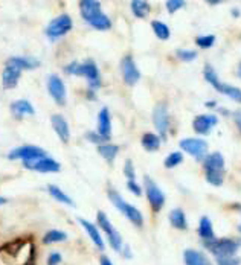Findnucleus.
<instances>
[{
	"instance_id": "nucleus-41",
	"label": "nucleus",
	"mask_w": 241,
	"mask_h": 265,
	"mask_svg": "<svg viewBox=\"0 0 241 265\" xmlns=\"http://www.w3.org/2000/svg\"><path fill=\"white\" fill-rule=\"evenodd\" d=\"M87 139L90 140V142H93V143H101V142H106L107 139H104L101 134H97V133H93V131H89L87 133Z\"/></svg>"
},
{
	"instance_id": "nucleus-42",
	"label": "nucleus",
	"mask_w": 241,
	"mask_h": 265,
	"mask_svg": "<svg viewBox=\"0 0 241 265\" xmlns=\"http://www.w3.org/2000/svg\"><path fill=\"white\" fill-rule=\"evenodd\" d=\"M233 121H235V124H236L238 130L241 131V110H238V112H235V113H233Z\"/></svg>"
},
{
	"instance_id": "nucleus-8",
	"label": "nucleus",
	"mask_w": 241,
	"mask_h": 265,
	"mask_svg": "<svg viewBox=\"0 0 241 265\" xmlns=\"http://www.w3.org/2000/svg\"><path fill=\"white\" fill-rule=\"evenodd\" d=\"M97 220H98L100 227L106 232V235H107V238H109V244L112 245V248L116 250V251H121V250H122V238H121L119 232L112 226V223H110V220L106 217V214H104V212H98Z\"/></svg>"
},
{
	"instance_id": "nucleus-19",
	"label": "nucleus",
	"mask_w": 241,
	"mask_h": 265,
	"mask_svg": "<svg viewBox=\"0 0 241 265\" xmlns=\"http://www.w3.org/2000/svg\"><path fill=\"white\" fill-rule=\"evenodd\" d=\"M183 259L186 265H211V260L206 257V254L199 250H185Z\"/></svg>"
},
{
	"instance_id": "nucleus-6",
	"label": "nucleus",
	"mask_w": 241,
	"mask_h": 265,
	"mask_svg": "<svg viewBox=\"0 0 241 265\" xmlns=\"http://www.w3.org/2000/svg\"><path fill=\"white\" fill-rule=\"evenodd\" d=\"M73 23H72V19L67 16V14H61L58 16L57 19H54L47 28H46V35L51 38V40H57L63 35H66L70 29H72Z\"/></svg>"
},
{
	"instance_id": "nucleus-33",
	"label": "nucleus",
	"mask_w": 241,
	"mask_h": 265,
	"mask_svg": "<svg viewBox=\"0 0 241 265\" xmlns=\"http://www.w3.org/2000/svg\"><path fill=\"white\" fill-rule=\"evenodd\" d=\"M206 180L212 186H221L224 180V172H206Z\"/></svg>"
},
{
	"instance_id": "nucleus-34",
	"label": "nucleus",
	"mask_w": 241,
	"mask_h": 265,
	"mask_svg": "<svg viewBox=\"0 0 241 265\" xmlns=\"http://www.w3.org/2000/svg\"><path fill=\"white\" fill-rule=\"evenodd\" d=\"M196 43H197V46L202 47V49H209V47L214 46L215 37H214V35H200V37L196 38Z\"/></svg>"
},
{
	"instance_id": "nucleus-30",
	"label": "nucleus",
	"mask_w": 241,
	"mask_h": 265,
	"mask_svg": "<svg viewBox=\"0 0 241 265\" xmlns=\"http://www.w3.org/2000/svg\"><path fill=\"white\" fill-rule=\"evenodd\" d=\"M47 191H49V194H51L57 201L64 203V204H67V206H75V203L72 201V198H70L69 195H66L58 186H55V185H49V186H47Z\"/></svg>"
},
{
	"instance_id": "nucleus-12",
	"label": "nucleus",
	"mask_w": 241,
	"mask_h": 265,
	"mask_svg": "<svg viewBox=\"0 0 241 265\" xmlns=\"http://www.w3.org/2000/svg\"><path fill=\"white\" fill-rule=\"evenodd\" d=\"M121 70H122L124 81L128 85H134L140 79V72H139L136 63L133 61V58L130 55H127V57L122 58V61H121Z\"/></svg>"
},
{
	"instance_id": "nucleus-43",
	"label": "nucleus",
	"mask_w": 241,
	"mask_h": 265,
	"mask_svg": "<svg viewBox=\"0 0 241 265\" xmlns=\"http://www.w3.org/2000/svg\"><path fill=\"white\" fill-rule=\"evenodd\" d=\"M101 265H113V263L107 256H101Z\"/></svg>"
},
{
	"instance_id": "nucleus-9",
	"label": "nucleus",
	"mask_w": 241,
	"mask_h": 265,
	"mask_svg": "<svg viewBox=\"0 0 241 265\" xmlns=\"http://www.w3.org/2000/svg\"><path fill=\"white\" fill-rule=\"evenodd\" d=\"M153 124L159 133L160 137H167L168 127H170V116H168V109L164 102H160L154 107L153 110Z\"/></svg>"
},
{
	"instance_id": "nucleus-48",
	"label": "nucleus",
	"mask_w": 241,
	"mask_h": 265,
	"mask_svg": "<svg viewBox=\"0 0 241 265\" xmlns=\"http://www.w3.org/2000/svg\"><path fill=\"white\" fill-rule=\"evenodd\" d=\"M236 73H238V78H241V63H239V66H238V72H236Z\"/></svg>"
},
{
	"instance_id": "nucleus-39",
	"label": "nucleus",
	"mask_w": 241,
	"mask_h": 265,
	"mask_svg": "<svg viewBox=\"0 0 241 265\" xmlns=\"http://www.w3.org/2000/svg\"><path fill=\"white\" fill-rule=\"evenodd\" d=\"M127 188H128V191L130 192H133L134 195H142V189H140V186L134 182V180H128V183H127Z\"/></svg>"
},
{
	"instance_id": "nucleus-47",
	"label": "nucleus",
	"mask_w": 241,
	"mask_h": 265,
	"mask_svg": "<svg viewBox=\"0 0 241 265\" xmlns=\"http://www.w3.org/2000/svg\"><path fill=\"white\" fill-rule=\"evenodd\" d=\"M232 14H233L235 17H238V16H239V11H238L236 8H233V10H232Z\"/></svg>"
},
{
	"instance_id": "nucleus-17",
	"label": "nucleus",
	"mask_w": 241,
	"mask_h": 265,
	"mask_svg": "<svg viewBox=\"0 0 241 265\" xmlns=\"http://www.w3.org/2000/svg\"><path fill=\"white\" fill-rule=\"evenodd\" d=\"M203 165L206 172H224V157L220 152H212L206 155Z\"/></svg>"
},
{
	"instance_id": "nucleus-1",
	"label": "nucleus",
	"mask_w": 241,
	"mask_h": 265,
	"mask_svg": "<svg viewBox=\"0 0 241 265\" xmlns=\"http://www.w3.org/2000/svg\"><path fill=\"white\" fill-rule=\"evenodd\" d=\"M79 10H81L83 19L98 31H109L112 28L110 19L101 11V4L97 0H81L79 2Z\"/></svg>"
},
{
	"instance_id": "nucleus-25",
	"label": "nucleus",
	"mask_w": 241,
	"mask_h": 265,
	"mask_svg": "<svg viewBox=\"0 0 241 265\" xmlns=\"http://www.w3.org/2000/svg\"><path fill=\"white\" fill-rule=\"evenodd\" d=\"M140 143L148 152H154L160 146V136H157L154 133H145L140 139Z\"/></svg>"
},
{
	"instance_id": "nucleus-45",
	"label": "nucleus",
	"mask_w": 241,
	"mask_h": 265,
	"mask_svg": "<svg viewBox=\"0 0 241 265\" xmlns=\"http://www.w3.org/2000/svg\"><path fill=\"white\" fill-rule=\"evenodd\" d=\"M206 107L214 109V107H217V104H215V101H209V102H206Z\"/></svg>"
},
{
	"instance_id": "nucleus-46",
	"label": "nucleus",
	"mask_w": 241,
	"mask_h": 265,
	"mask_svg": "<svg viewBox=\"0 0 241 265\" xmlns=\"http://www.w3.org/2000/svg\"><path fill=\"white\" fill-rule=\"evenodd\" d=\"M8 203V200L5 198V197H0V206H4V204H7Z\"/></svg>"
},
{
	"instance_id": "nucleus-15",
	"label": "nucleus",
	"mask_w": 241,
	"mask_h": 265,
	"mask_svg": "<svg viewBox=\"0 0 241 265\" xmlns=\"http://www.w3.org/2000/svg\"><path fill=\"white\" fill-rule=\"evenodd\" d=\"M98 134H101L107 140L112 136V119L107 107H103L98 115Z\"/></svg>"
},
{
	"instance_id": "nucleus-32",
	"label": "nucleus",
	"mask_w": 241,
	"mask_h": 265,
	"mask_svg": "<svg viewBox=\"0 0 241 265\" xmlns=\"http://www.w3.org/2000/svg\"><path fill=\"white\" fill-rule=\"evenodd\" d=\"M183 162V154L180 152V151H176V152H171L167 158H165V168H176V166H179L180 163Z\"/></svg>"
},
{
	"instance_id": "nucleus-22",
	"label": "nucleus",
	"mask_w": 241,
	"mask_h": 265,
	"mask_svg": "<svg viewBox=\"0 0 241 265\" xmlns=\"http://www.w3.org/2000/svg\"><path fill=\"white\" fill-rule=\"evenodd\" d=\"M8 64L10 66H14L20 70H25V69H35L40 66V61L37 58H32V57H13L8 60Z\"/></svg>"
},
{
	"instance_id": "nucleus-14",
	"label": "nucleus",
	"mask_w": 241,
	"mask_h": 265,
	"mask_svg": "<svg viewBox=\"0 0 241 265\" xmlns=\"http://www.w3.org/2000/svg\"><path fill=\"white\" fill-rule=\"evenodd\" d=\"M25 168L28 169H34V171H38V172H58L60 171V163L51 157H43L40 160H35V162H31V163H23Z\"/></svg>"
},
{
	"instance_id": "nucleus-7",
	"label": "nucleus",
	"mask_w": 241,
	"mask_h": 265,
	"mask_svg": "<svg viewBox=\"0 0 241 265\" xmlns=\"http://www.w3.org/2000/svg\"><path fill=\"white\" fill-rule=\"evenodd\" d=\"M8 157L11 160H17V158H22L23 163H31V162H35V160H40L43 157H46V152L44 149H41L40 146H34V145H25V146H20V148H16L13 149Z\"/></svg>"
},
{
	"instance_id": "nucleus-26",
	"label": "nucleus",
	"mask_w": 241,
	"mask_h": 265,
	"mask_svg": "<svg viewBox=\"0 0 241 265\" xmlns=\"http://www.w3.org/2000/svg\"><path fill=\"white\" fill-rule=\"evenodd\" d=\"M131 5V11L133 14L137 17V19H145L150 11H151V7L148 2H145V0H133V2L130 4Z\"/></svg>"
},
{
	"instance_id": "nucleus-28",
	"label": "nucleus",
	"mask_w": 241,
	"mask_h": 265,
	"mask_svg": "<svg viewBox=\"0 0 241 265\" xmlns=\"http://www.w3.org/2000/svg\"><path fill=\"white\" fill-rule=\"evenodd\" d=\"M170 223L173 224V227H176L179 230H185L188 227L186 217H185V212L182 209L171 210V214H170Z\"/></svg>"
},
{
	"instance_id": "nucleus-21",
	"label": "nucleus",
	"mask_w": 241,
	"mask_h": 265,
	"mask_svg": "<svg viewBox=\"0 0 241 265\" xmlns=\"http://www.w3.org/2000/svg\"><path fill=\"white\" fill-rule=\"evenodd\" d=\"M11 113L16 116V118H22V116H32L35 113L34 107L31 105L29 101L26 99H19V101H14L11 104Z\"/></svg>"
},
{
	"instance_id": "nucleus-31",
	"label": "nucleus",
	"mask_w": 241,
	"mask_h": 265,
	"mask_svg": "<svg viewBox=\"0 0 241 265\" xmlns=\"http://www.w3.org/2000/svg\"><path fill=\"white\" fill-rule=\"evenodd\" d=\"M67 239V235L61 230H49L44 236H43V242L44 244H55V242H63Z\"/></svg>"
},
{
	"instance_id": "nucleus-3",
	"label": "nucleus",
	"mask_w": 241,
	"mask_h": 265,
	"mask_svg": "<svg viewBox=\"0 0 241 265\" xmlns=\"http://www.w3.org/2000/svg\"><path fill=\"white\" fill-rule=\"evenodd\" d=\"M109 198H110V201L113 203V206H115L121 214H124L134 226L140 227V226L143 224V217H142V214L139 212V209L134 207L133 204H128L115 189H110V191H109Z\"/></svg>"
},
{
	"instance_id": "nucleus-50",
	"label": "nucleus",
	"mask_w": 241,
	"mask_h": 265,
	"mask_svg": "<svg viewBox=\"0 0 241 265\" xmlns=\"http://www.w3.org/2000/svg\"><path fill=\"white\" fill-rule=\"evenodd\" d=\"M238 229H239V232H241V223H239V227H238Z\"/></svg>"
},
{
	"instance_id": "nucleus-16",
	"label": "nucleus",
	"mask_w": 241,
	"mask_h": 265,
	"mask_svg": "<svg viewBox=\"0 0 241 265\" xmlns=\"http://www.w3.org/2000/svg\"><path fill=\"white\" fill-rule=\"evenodd\" d=\"M51 122H52V127H54V131L58 134V137L61 139V142H69V137H70V130H69V124L67 121L61 116V115H54L51 118Z\"/></svg>"
},
{
	"instance_id": "nucleus-36",
	"label": "nucleus",
	"mask_w": 241,
	"mask_h": 265,
	"mask_svg": "<svg viewBox=\"0 0 241 265\" xmlns=\"http://www.w3.org/2000/svg\"><path fill=\"white\" fill-rule=\"evenodd\" d=\"M165 5H167L168 13H170V14H173V13H176V11L182 10V8H183V5H185V2H183V0H168V2H167Z\"/></svg>"
},
{
	"instance_id": "nucleus-13",
	"label": "nucleus",
	"mask_w": 241,
	"mask_h": 265,
	"mask_svg": "<svg viewBox=\"0 0 241 265\" xmlns=\"http://www.w3.org/2000/svg\"><path fill=\"white\" fill-rule=\"evenodd\" d=\"M218 124V118L215 115H200L194 119L192 128L199 134H209L211 130Z\"/></svg>"
},
{
	"instance_id": "nucleus-5",
	"label": "nucleus",
	"mask_w": 241,
	"mask_h": 265,
	"mask_svg": "<svg viewBox=\"0 0 241 265\" xmlns=\"http://www.w3.org/2000/svg\"><path fill=\"white\" fill-rule=\"evenodd\" d=\"M143 183H145V192H147V198L150 201V206L154 212H159L165 204V195L160 191V188L150 179L148 175L143 177Z\"/></svg>"
},
{
	"instance_id": "nucleus-11",
	"label": "nucleus",
	"mask_w": 241,
	"mask_h": 265,
	"mask_svg": "<svg viewBox=\"0 0 241 265\" xmlns=\"http://www.w3.org/2000/svg\"><path fill=\"white\" fill-rule=\"evenodd\" d=\"M47 90L58 105L66 104V85L61 78H58L57 75H51L47 79Z\"/></svg>"
},
{
	"instance_id": "nucleus-40",
	"label": "nucleus",
	"mask_w": 241,
	"mask_h": 265,
	"mask_svg": "<svg viewBox=\"0 0 241 265\" xmlns=\"http://www.w3.org/2000/svg\"><path fill=\"white\" fill-rule=\"evenodd\" d=\"M61 262V254L58 251H54L47 256V265H58Z\"/></svg>"
},
{
	"instance_id": "nucleus-24",
	"label": "nucleus",
	"mask_w": 241,
	"mask_h": 265,
	"mask_svg": "<svg viewBox=\"0 0 241 265\" xmlns=\"http://www.w3.org/2000/svg\"><path fill=\"white\" fill-rule=\"evenodd\" d=\"M199 235L203 241H212L215 239L214 236V229H212V223L208 217H202L200 224H199Z\"/></svg>"
},
{
	"instance_id": "nucleus-38",
	"label": "nucleus",
	"mask_w": 241,
	"mask_h": 265,
	"mask_svg": "<svg viewBox=\"0 0 241 265\" xmlns=\"http://www.w3.org/2000/svg\"><path fill=\"white\" fill-rule=\"evenodd\" d=\"M217 263L218 265H239V259L235 256L230 257H217Z\"/></svg>"
},
{
	"instance_id": "nucleus-18",
	"label": "nucleus",
	"mask_w": 241,
	"mask_h": 265,
	"mask_svg": "<svg viewBox=\"0 0 241 265\" xmlns=\"http://www.w3.org/2000/svg\"><path fill=\"white\" fill-rule=\"evenodd\" d=\"M22 76V70L14 67V66H7V69L4 70V75H2V82H4V87L5 88H14L19 82Z\"/></svg>"
},
{
	"instance_id": "nucleus-2",
	"label": "nucleus",
	"mask_w": 241,
	"mask_h": 265,
	"mask_svg": "<svg viewBox=\"0 0 241 265\" xmlns=\"http://www.w3.org/2000/svg\"><path fill=\"white\" fill-rule=\"evenodd\" d=\"M64 72L69 75H78V76H84L89 81V85L92 90L101 87V73L93 61H84V63H70L69 66L64 67Z\"/></svg>"
},
{
	"instance_id": "nucleus-10",
	"label": "nucleus",
	"mask_w": 241,
	"mask_h": 265,
	"mask_svg": "<svg viewBox=\"0 0 241 265\" xmlns=\"http://www.w3.org/2000/svg\"><path fill=\"white\" fill-rule=\"evenodd\" d=\"M179 146L182 148V151L188 152L189 155H192L199 160L203 158L206 155V151H208V142L203 139H194V137L182 139L179 142Z\"/></svg>"
},
{
	"instance_id": "nucleus-49",
	"label": "nucleus",
	"mask_w": 241,
	"mask_h": 265,
	"mask_svg": "<svg viewBox=\"0 0 241 265\" xmlns=\"http://www.w3.org/2000/svg\"><path fill=\"white\" fill-rule=\"evenodd\" d=\"M208 4H211V5H217V4H220V2H217V0H209Z\"/></svg>"
},
{
	"instance_id": "nucleus-20",
	"label": "nucleus",
	"mask_w": 241,
	"mask_h": 265,
	"mask_svg": "<svg viewBox=\"0 0 241 265\" xmlns=\"http://www.w3.org/2000/svg\"><path fill=\"white\" fill-rule=\"evenodd\" d=\"M78 221L81 223V226L86 229V232H87V235L90 236V239L93 241V244H95L100 250H104V241H103V236L100 235V230L97 229V226L92 224L90 221L84 220V218H79Z\"/></svg>"
},
{
	"instance_id": "nucleus-37",
	"label": "nucleus",
	"mask_w": 241,
	"mask_h": 265,
	"mask_svg": "<svg viewBox=\"0 0 241 265\" xmlns=\"http://www.w3.org/2000/svg\"><path fill=\"white\" fill-rule=\"evenodd\" d=\"M124 174L128 177V180H134V177H136V174H134V166H133V162L128 158L127 162H125V165H124Z\"/></svg>"
},
{
	"instance_id": "nucleus-27",
	"label": "nucleus",
	"mask_w": 241,
	"mask_h": 265,
	"mask_svg": "<svg viewBox=\"0 0 241 265\" xmlns=\"http://www.w3.org/2000/svg\"><path fill=\"white\" fill-rule=\"evenodd\" d=\"M151 28H153L154 35H156L159 40L165 41V40H168V38L171 37V31H170V28H168L164 22L153 20V22H151Z\"/></svg>"
},
{
	"instance_id": "nucleus-29",
	"label": "nucleus",
	"mask_w": 241,
	"mask_h": 265,
	"mask_svg": "<svg viewBox=\"0 0 241 265\" xmlns=\"http://www.w3.org/2000/svg\"><path fill=\"white\" fill-rule=\"evenodd\" d=\"M98 152L107 160V162H113L115 157L119 152V146L118 145H112V143H103L98 146Z\"/></svg>"
},
{
	"instance_id": "nucleus-44",
	"label": "nucleus",
	"mask_w": 241,
	"mask_h": 265,
	"mask_svg": "<svg viewBox=\"0 0 241 265\" xmlns=\"http://www.w3.org/2000/svg\"><path fill=\"white\" fill-rule=\"evenodd\" d=\"M124 256H125L127 259H130V257H131V253H130V247H127V245L124 247Z\"/></svg>"
},
{
	"instance_id": "nucleus-23",
	"label": "nucleus",
	"mask_w": 241,
	"mask_h": 265,
	"mask_svg": "<svg viewBox=\"0 0 241 265\" xmlns=\"http://www.w3.org/2000/svg\"><path fill=\"white\" fill-rule=\"evenodd\" d=\"M214 88H217V90L226 96H229L230 99H233L235 102H239L241 104V88L238 87H233L230 84H223V82H218Z\"/></svg>"
},
{
	"instance_id": "nucleus-4",
	"label": "nucleus",
	"mask_w": 241,
	"mask_h": 265,
	"mask_svg": "<svg viewBox=\"0 0 241 265\" xmlns=\"http://www.w3.org/2000/svg\"><path fill=\"white\" fill-rule=\"evenodd\" d=\"M203 244L212 254H215V257H230L239 248V242L235 239H229V238L205 241Z\"/></svg>"
},
{
	"instance_id": "nucleus-35",
	"label": "nucleus",
	"mask_w": 241,
	"mask_h": 265,
	"mask_svg": "<svg viewBox=\"0 0 241 265\" xmlns=\"http://www.w3.org/2000/svg\"><path fill=\"white\" fill-rule=\"evenodd\" d=\"M177 58L182 60V61L189 63V61L197 58V52L196 50H188V49H179L177 50Z\"/></svg>"
}]
</instances>
